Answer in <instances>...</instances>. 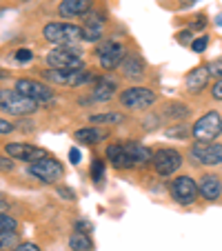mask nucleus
<instances>
[{"mask_svg": "<svg viewBox=\"0 0 222 251\" xmlns=\"http://www.w3.org/2000/svg\"><path fill=\"white\" fill-rule=\"evenodd\" d=\"M169 191H171V198L178 204H184V207H187V204H194L200 196L198 185H196L194 178H189V176H178V178H173L169 185Z\"/></svg>", "mask_w": 222, "mask_h": 251, "instance_id": "0eeeda50", "label": "nucleus"}, {"mask_svg": "<svg viewBox=\"0 0 222 251\" xmlns=\"http://www.w3.org/2000/svg\"><path fill=\"white\" fill-rule=\"evenodd\" d=\"M69 249L71 251H94V242L87 233H80V231H74L69 236Z\"/></svg>", "mask_w": 222, "mask_h": 251, "instance_id": "4be33fe9", "label": "nucleus"}, {"mask_svg": "<svg viewBox=\"0 0 222 251\" xmlns=\"http://www.w3.org/2000/svg\"><path fill=\"white\" fill-rule=\"evenodd\" d=\"M123 147H124V151L129 153V158L133 160V165H136V167H147V165H151V160H153V151H151L149 147H145V145H140V142H133V140L123 142Z\"/></svg>", "mask_w": 222, "mask_h": 251, "instance_id": "f3484780", "label": "nucleus"}, {"mask_svg": "<svg viewBox=\"0 0 222 251\" xmlns=\"http://www.w3.org/2000/svg\"><path fill=\"white\" fill-rule=\"evenodd\" d=\"M191 158L207 167L222 165V145H216V142H198V145L191 147Z\"/></svg>", "mask_w": 222, "mask_h": 251, "instance_id": "f8f14e48", "label": "nucleus"}, {"mask_svg": "<svg viewBox=\"0 0 222 251\" xmlns=\"http://www.w3.org/2000/svg\"><path fill=\"white\" fill-rule=\"evenodd\" d=\"M7 207H9V202L5 200V196H0V213H5Z\"/></svg>", "mask_w": 222, "mask_h": 251, "instance_id": "37998d69", "label": "nucleus"}, {"mask_svg": "<svg viewBox=\"0 0 222 251\" xmlns=\"http://www.w3.org/2000/svg\"><path fill=\"white\" fill-rule=\"evenodd\" d=\"M120 102L127 109H147V107H151L156 102V94L151 89H147V87H129L120 94Z\"/></svg>", "mask_w": 222, "mask_h": 251, "instance_id": "1a4fd4ad", "label": "nucleus"}, {"mask_svg": "<svg viewBox=\"0 0 222 251\" xmlns=\"http://www.w3.org/2000/svg\"><path fill=\"white\" fill-rule=\"evenodd\" d=\"M204 27H207V20H204V16H200L198 23H196V20L191 23V31H200V29H204Z\"/></svg>", "mask_w": 222, "mask_h": 251, "instance_id": "a19ab883", "label": "nucleus"}, {"mask_svg": "<svg viewBox=\"0 0 222 251\" xmlns=\"http://www.w3.org/2000/svg\"><path fill=\"white\" fill-rule=\"evenodd\" d=\"M94 9V0H62L58 7V14L62 18H76V16H85Z\"/></svg>", "mask_w": 222, "mask_h": 251, "instance_id": "dca6fc26", "label": "nucleus"}, {"mask_svg": "<svg viewBox=\"0 0 222 251\" xmlns=\"http://www.w3.org/2000/svg\"><path fill=\"white\" fill-rule=\"evenodd\" d=\"M191 38H194V31H180L178 33V43L180 45H191Z\"/></svg>", "mask_w": 222, "mask_h": 251, "instance_id": "e433bc0d", "label": "nucleus"}, {"mask_svg": "<svg viewBox=\"0 0 222 251\" xmlns=\"http://www.w3.org/2000/svg\"><path fill=\"white\" fill-rule=\"evenodd\" d=\"M198 191H200V196H202L204 200H209V202L218 200V198H220V194H222V180H220V176L204 174L202 178H200Z\"/></svg>", "mask_w": 222, "mask_h": 251, "instance_id": "4468645a", "label": "nucleus"}, {"mask_svg": "<svg viewBox=\"0 0 222 251\" xmlns=\"http://www.w3.org/2000/svg\"><path fill=\"white\" fill-rule=\"evenodd\" d=\"M91 229H94V225L87 223V220H78V223H76V231H80V233L91 231Z\"/></svg>", "mask_w": 222, "mask_h": 251, "instance_id": "58836bf2", "label": "nucleus"}, {"mask_svg": "<svg viewBox=\"0 0 222 251\" xmlns=\"http://www.w3.org/2000/svg\"><path fill=\"white\" fill-rule=\"evenodd\" d=\"M40 104L29 100L27 96L18 94L16 89H0V109L9 116H31L33 111H38Z\"/></svg>", "mask_w": 222, "mask_h": 251, "instance_id": "f03ea898", "label": "nucleus"}, {"mask_svg": "<svg viewBox=\"0 0 222 251\" xmlns=\"http://www.w3.org/2000/svg\"><path fill=\"white\" fill-rule=\"evenodd\" d=\"M151 165H153V169H156V174L171 176L182 167V153H180L178 149H160V151L153 153Z\"/></svg>", "mask_w": 222, "mask_h": 251, "instance_id": "9d476101", "label": "nucleus"}, {"mask_svg": "<svg viewBox=\"0 0 222 251\" xmlns=\"http://www.w3.org/2000/svg\"><path fill=\"white\" fill-rule=\"evenodd\" d=\"M18 233L14 231H7V233H0V251H14L18 247Z\"/></svg>", "mask_w": 222, "mask_h": 251, "instance_id": "393cba45", "label": "nucleus"}, {"mask_svg": "<svg viewBox=\"0 0 222 251\" xmlns=\"http://www.w3.org/2000/svg\"><path fill=\"white\" fill-rule=\"evenodd\" d=\"M102 176H104V162L102 160H94L91 162V178L100 185V182H102Z\"/></svg>", "mask_w": 222, "mask_h": 251, "instance_id": "c756f323", "label": "nucleus"}, {"mask_svg": "<svg viewBox=\"0 0 222 251\" xmlns=\"http://www.w3.org/2000/svg\"><path fill=\"white\" fill-rule=\"evenodd\" d=\"M16 229H18V220L7 216V213H0V233L16 231Z\"/></svg>", "mask_w": 222, "mask_h": 251, "instance_id": "a878e982", "label": "nucleus"}, {"mask_svg": "<svg viewBox=\"0 0 222 251\" xmlns=\"http://www.w3.org/2000/svg\"><path fill=\"white\" fill-rule=\"evenodd\" d=\"M120 69H123V76L129 80H140L145 76V60H142L138 53H124L123 62H120Z\"/></svg>", "mask_w": 222, "mask_h": 251, "instance_id": "2eb2a0df", "label": "nucleus"}, {"mask_svg": "<svg viewBox=\"0 0 222 251\" xmlns=\"http://www.w3.org/2000/svg\"><path fill=\"white\" fill-rule=\"evenodd\" d=\"M49 69H65V71H76V69H85V60L82 53L78 49L71 47H56L45 56Z\"/></svg>", "mask_w": 222, "mask_h": 251, "instance_id": "7ed1b4c3", "label": "nucleus"}, {"mask_svg": "<svg viewBox=\"0 0 222 251\" xmlns=\"http://www.w3.org/2000/svg\"><path fill=\"white\" fill-rule=\"evenodd\" d=\"M74 138H76L78 142H82V145H96V142L104 140L107 133L98 131L96 127H82V129H78V131H74Z\"/></svg>", "mask_w": 222, "mask_h": 251, "instance_id": "412c9836", "label": "nucleus"}, {"mask_svg": "<svg viewBox=\"0 0 222 251\" xmlns=\"http://www.w3.org/2000/svg\"><path fill=\"white\" fill-rule=\"evenodd\" d=\"M45 40H49L56 47H71L78 40H82V27L69 23H49L43 29Z\"/></svg>", "mask_w": 222, "mask_h": 251, "instance_id": "f257e3e1", "label": "nucleus"}, {"mask_svg": "<svg viewBox=\"0 0 222 251\" xmlns=\"http://www.w3.org/2000/svg\"><path fill=\"white\" fill-rule=\"evenodd\" d=\"M98 60H100V67L107 71L116 69V67H120V62H123L124 58V47L120 43H116V40H107V43H102L98 47Z\"/></svg>", "mask_w": 222, "mask_h": 251, "instance_id": "ddd939ff", "label": "nucleus"}, {"mask_svg": "<svg viewBox=\"0 0 222 251\" xmlns=\"http://www.w3.org/2000/svg\"><path fill=\"white\" fill-rule=\"evenodd\" d=\"M207 69H209V76L222 78V58H220V60H213L211 65H207Z\"/></svg>", "mask_w": 222, "mask_h": 251, "instance_id": "2f4dec72", "label": "nucleus"}, {"mask_svg": "<svg viewBox=\"0 0 222 251\" xmlns=\"http://www.w3.org/2000/svg\"><path fill=\"white\" fill-rule=\"evenodd\" d=\"M89 123H94V125H120V123H124V116L123 114H94V116H89Z\"/></svg>", "mask_w": 222, "mask_h": 251, "instance_id": "b1692460", "label": "nucleus"}, {"mask_svg": "<svg viewBox=\"0 0 222 251\" xmlns=\"http://www.w3.org/2000/svg\"><path fill=\"white\" fill-rule=\"evenodd\" d=\"M5 151L7 156H11L14 160H20V162H36V160H43V158H47V151L40 147H36V145H29V142H9V145H5Z\"/></svg>", "mask_w": 222, "mask_h": 251, "instance_id": "9b49d317", "label": "nucleus"}, {"mask_svg": "<svg viewBox=\"0 0 222 251\" xmlns=\"http://www.w3.org/2000/svg\"><path fill=\"white\" fill-rule=\"evenodd\" d=\"M102 38V27H85L82 29V40L87 43H96Z\"/></svg>", "mask_w": 222, "mask_h": 251, "instance_id": "bb28decb", "label": "nucleus"}, {"mask_svg": "<svg viewBox=\"0 0 222 251\" xmlns=\"http://www.w3.org/2000/svg\"><path fill=\"white\" fill-rule=\"evenodd\" d=\"M222 133V118L218 111H209L202 118L196 120L191 127V136L198 142H216V138Z\"/></svg>", "mask_w": 222, "mask_h": 251, "instance_id": "39448f33", "label": "nucleus"}, {"mask_svg": "<svg viewBox=\"0 0 222 251\" xmlns=\"http://www.w3.org/2000/svg\"><path fill=\"white\" fill-rule=\"evenodd\" d=\"M189 129L184 127V125H173L171 129H167V136L169 138H180V140H184V138H189Z\"/></svg>", "mask_w": 222, "mask_h": 251, "instance_id": "c85d7f7f", "label": "nucleus"}, {"mask_svg": "<svg viewBox=\"0 0 222 251\" xmlns=\"http://www.w3.org/2000/svg\"><path fill=\"white\" fill-rule=\"evenodd\" d=\"M14 251H40V247L36 242H20Z\"/></svg>", "mask_w": 222, "mask_h": 251, "instance_id": "f704fd0d", "label": "nucleus"}, {"mask_svg": "<svg viewBox=\"0 0 222 251\" xmlns=\"http://www.w3.org/2000/svg\"><path fill=\"white\" fill-rule=\"evenodd\" d=\"M14 129L16 127L9 123V120H2V118H0V136H7V133H11Z\"/></svg>", "mask_w": 222, "mask_h": 251, "instance_id": "c9c22d12", "label": "nucleus"}, {"mask_svg": "<svg viewBox=\"0 0 222 251\" xmlns=\"http://www.w3.org/2000/svg\"><path fill=\"white\" fill-rule=\"evenodd\" d=\"M16 91L23 96H27L29 100L38 104H49L53 102V89L45 82H36V80H29V78H23V80L16 82Z\"/></svg>", "mask_w": 222, "mask_h": 251, "instance_id": "6e6552de", "label": "nucleus"}, {"mask_svg": "<svg viewBox=\"0 0 222 251\" xmlns=\"http://www.w3.org/2000/svg\"><path fill=\"white\" fill-rule=\"evenodd\" d=\"M69 160H71V165H78V162H80V149L71 147L69 149Z\"/></svg>", "mask_w": 222, "mask_h": 251, "instance_id": "ea45409f", "label": "nucleus"}, {"mask_svg": "<svg viewBox=\"0 0 222 251\" xmlns=\"http://www.w3.org/2000/svg\"><path fill=\"white\" fill-rule=\"evenodd\" d=\"M29 174L36 178V180L45 182V185H53L56 180H60L65 176V167L56 160V158H43V160H36L29 165Z\"/></svg>", "mask_w": 222, "mask_h": 251, "instance_id": "423d86ee", "label": "nucleus"}, {"mask_svg": "<svg viewBox=\"0 0 222 251\" xmlns=\"http://www.w3.org/2000/svg\"><path fill=\"white\" fill-rule=\"evenodd\" d=\"M7 76H9V74H7L5 69H0V78H7Z\"/></svg>", "mask_w": 222, "mask_h": 251, "instance_id": "a18cd8bd", "label": "nucleus"}, {"mask_svg": "<svg viewBox=\"0 0 222 251\" xmlns=\"http://www.w3.org/2000/svg\"><path fill=\"white\" fill-rule=\"evenodd\" d=\"M209 69L207 67H198V69L189 71L187 74V78H184V85H187V89L191 91V94H198V91H202L204 87L209 85Z\"/></svg>", "mask_w": 222, "mask_h": 251, "instance_id": "6ab92c4d", "label": "nucleus"}, {"mask_svg": "<svg viewBox=\"0 0 222 251\" xmlns=\"http://www.w3.org/2000/svg\"><path fill=\"white\" fill-rule=\"evenodd\" d=\"M43 80L53 82L60 87H78L85 82H96V74L85 69H76V71H65V69H45L43 71Z\"/></svg>", "mask_w": 222, "mask_h": 251, "instance_id": "20e7f679", "label": "nucleus"}, {"mask_svg": "<svg viewBox=\"0 0 222 251\" xmlns=\"http://www.w3.org/2000/svg\"><path fill=\"white\" fill-rule=\"evenodd\" d=\"M194 2H196V0H180V5H182V7H191Z\"/></svg>", "mask_w": 222, "mask_h": 251, "instance_id": "c03bdc74", "label": "nucleus"}, {"mask_svg": "<svg viewBox=\"0 0 222 251\" xmlns=\"http://www.w3.org/2000/svg\"><path fill=\"white\" fill-rule=\"evenodd\" d=\"M107 160L111 162V167L114 169H118V171H123V169H133V160L129 158V153L124 151V147H123V142H118V145H109L107 147Z\"/></svg>", "mask_w": 222, "mask_h": 251, "instance_id": "a211bd4d", "label": "nucleus"}, {"mask_svg": "<svg viewBox=\"0 0 222 251\" xmlns=\"http://www.w3.org/2000/svg\"><path fill=\"white\" fill-rule=\"evenodd\" d=\"M207 45H209V36H200V38L191 40V49H194V51H198V53H202L204 49H207Z\"/></svg>", "mask_w": 222, "mask_h": 251, "instance_id": "7c9ffc66", "label": "nucleus"}, {"mask_svg": "<svg viewBox=\"0 0 222 251\" xmlns=\"http://www.w3.org/2000/svg\"><path fill=\"white\" fill-rule=\"evenodd\" d=\"M165 116L171 120H184L187 116H189V107L182 102H169L165 109Z\"/></svg>", "mask_w": 222, "mask_h": 251, "instance_id": "5701e85b", "label": "nucleus"}, {"mask_svg": "<svg viewBox=\"0 0 222 251\" xmlns=\"http://www.w3.org/2000/svg\"><path fill=\"white\" fill-rule=\"evenodd\" d=\"M85 25H87V27H102V25H104V16L100 14V11L91 9L89 14H85Z\"/></svg>", "mask_w": 222, "mask_h": 251, "instance_id": "cd10ccee", "label": "nucleus"}, {"mask_svg": "<svg viewBox=\"0 0 222 251\" xmlns=\"http://www.w3.org/2000/svg\"><path fill=\"white\" fill-rule=\"evenodd\" d=\"M211 96H213L216 100H222V78L211 87Z\"/></svg>", "mask_w": 222, "mask_h": 251, "instance_id": "4c0bfd02", "label": "nucleus"}, {"mask_svg": "<svg viewBox=\"0 0 222 251\" xmlns=\"http://www.w3.org/2000/svg\"><path fill=\"white\" fill-rule=\"evenodd\" d=\"M0 169L11 171V169H14V162H11L9 158H0Z\"/></svg>", "mask_w": 222, "mask_h": 251, "instance_id": "79ce46f5", "label": "nucleus"}, {"mask_svg": "<svg viewBox=\"0 0 222 251\" xmlns=\"http://www.w3.org/2000/svg\"><path fill=\"white\" fill-rule=\"evenodd\" d=\"M116 91H118V87H116L114 80L98 78L94 91H91V100H96V102H107V100H111L116 96Z\"/></svg>", "mask_w": 222, "mask_h": 251, "instance_id": "aec40b11", "label": "nucleus"}, {"mask_svg": "<svg viewBox=\"0 0 222 251\" xmlns=\"http://www.w3.org/2000/svg\"><path fill=\"white\" fill-rule=\"evenodd\" d=\"M58 196H60L62 200H74L76 198V194H74V189H69V187H58Z\"/></svg>", "mask_w": 222, "mask_h": 251, "instance_id": "72a5a7b5", "label": "nucleus"}, {"mask_svg": "<svg viewBox=\"0 0 222 251\" xmlns=\"http://www.w3.org/2000/svg\"><path fill=\"white\" fill-rule=\"evenodd\" d=\"M14 56H16V60H18V62H29L33 58V53L29 51V49H18Z\"/></svg>", "mask_w": 222, "mask_h": 251, "instance_id": "473e14b6", "label": "nucleus"}]
</instances>
